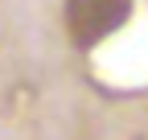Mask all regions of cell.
<instances>
[{
  "label": "cell",
  "mask_w": 148,
  "mask_h": 140,
  "mask_svg": "<svg viewBox=\"0 0 148 140\" xmlns=\"http://www.w3.org/2000/svg\"><path fill=\"white\" fill-rule=\"evenodd\" d=\"M127 12L132 0H66V33L78 49H95L127 21Z\"/></svg>",
  "instance_id": "obj_1"
}]
</instances>
